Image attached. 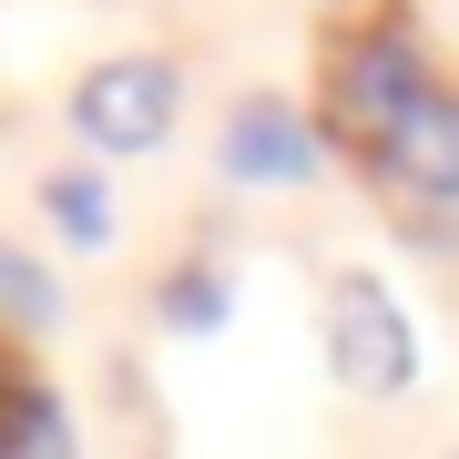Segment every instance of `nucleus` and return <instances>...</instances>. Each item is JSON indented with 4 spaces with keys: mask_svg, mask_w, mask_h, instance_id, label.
<instances>
[{
    "mask_svg": "<svg viewBox=\"0 0 459 459\" xmlns=\"http://www.w3.org/2000/svg\"><path fill=\"white\" fill-rule=\"evenodd\" d=\"M164 316H174V327H204V316H225V286H214V276H174Z\"/></svg>",
    "mask_w": 459,
    "mask_h": 459,
    "instance_id": "nucleus-8",
    "label": "nucleus"
},
{
    "mask_svg": "<svg viewBox=\"0 0 459 459\" xmlns=\"http://www.w3.org/2000/svg\"><path fill=\"white\" fill-rule=\"evenodd\" d=\"M31 439H41V409H31V388H21L11 347H0V459H21Z\"/></svg>",
    "mask_w": 459,
    "mask_h": 459,
    "instance_id": "nucleus-7",
    "label": "nucleus"
},
{
    "mask_svg": "<svg viewBox=\"0 0 459 459\" xmlns=\"http://www.w3.org/2000/svg\"><path fill=\"white\" fill-rule=\"evenodd\" d=\"M377 164L409 184V195H439V204H449V195H459V92H419L409 123L377 143Z\"/></svg>",
    "mask_w": 459,
    "mask_h": 459,
    "instance_id": "nucleus-4",
    "label": "nucleus"
},
{
    "mask_svg": "<svg viewBox=\"0 0 459 459\" xmlns=\"http://www.w3.org/2000/svg\"><path fill=\"white\" fill-rule=\"evenodd\" d=\"M327 358L347 388H409L419 347H409V316H398V296L377 276H337L327 286Z\"/></svg>",
    "mask_w": 459,
    "mask_h": 459,
    "instance_id": "nucleus-3",
    "label": "nucleus"
},
{
    "mask_svg": "<svg viewBox=\"0 0 459 459\" xmlns=\"http://www.w3.org/2000/svg\"><path fill=\"white\" fill-rule=\"evenodd\" d=\"M0 286H11V307H21V316H51V276H41L31 255H0Z\"/></svg>",
    "mask_w": 459,
    "mask_h": 459,
    "instance_id": "nucleus-9",
    "label": "nucleus"
},
{
    "mask_svg": "<svg viewBox=\"0 0 459 459\" xmlns=\"http://www.w3.org/2000/svg\"><path fill=\"white\" fill-rule=\"evenodd\" d=\"M21 459H72V449H62V429H51V439H31V449H21Z\"/></svg>",
    "mask_w": 459,
    "mask_h": 459,
    "instance_id": "nucleus-10",
    "label": "nucleus"
},
{
    "mask_svg": "<svg viewBox=\"0 0 459 459\" xmlns=\"http://www.w3.org/2000/svg\"><path fill=\"white\" fill-rule=\"evenodd\" d=\"M41 204H51V225H62L72 246H102V235H113V204H102V184H92V174H51V195H41Z\"/></svg>",
    "mask_w": 459,
    "mask_h": 459,
    "instance_id": "nucleus-6",
    "label": "nucleus"
},
{
    "mask_svg": "<svg viewBox=\"0 0 459 459\" xmlns=\"http://www.w3.org/2000/svg\"><path fill=\"white\" fill-rule=\"evenodd\" d=\"M72 123L92 133L102 153H153L174 133V72L153 51H123V62H92L82 92H72Z\"/></svg>",
    "mask_w": 459,
    "mask_h": 459,
    "instance_id": "nucleus-2",
    "label": "nucleus"
},
{
    "mask_svg": "<svg viewBox=\"0 0 459 459\" xmlns=\"http://www.w3.org/2000/svg\"><path fill=\"white\" fill-rule=\"evenodd\" d=\"M225 174H246V184H296V174H316V133L286 113V102H246V113L225 123Z\"/></svg>",
    "mask_w": 459,
    "mask_h": 459,
    "instance_id": "nucleus-5",
    "label": "nucleus"
},
{
    "mask_svg": "<svg viewBox=\"0 0 459 459\" xmlns=\"http://www.w3.org/2000/svg\"><path fill=\"white\" fill-rule=\"evenodd\" d=\"M419 92H429V82H419V51L368 31V41H337V62H327V102H316V113H327L347 143L377 164V143L409 123V102H419Z\"/></svg>",
    "mask_w": 459,
    "mask_h": 459,
    "instance_id": "nucleus-1",
    "label": "nucleus"
}]
</instances>
